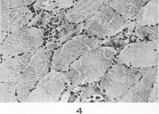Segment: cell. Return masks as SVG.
Returning a JSON list of instances; mask_svg holds the SVG:
<instances>
[{"label":"cell","instance_id":"1","mask_svg":"<svg viewBox=\"0 0 159 114\" xmlns=\"http://www.w3.org/2000/svg\"><path fill=\"white\" fill-rule=\"evenodd\" d=\"M116 53L113 47H100L84 53L68 69V81L81 84L99 80L111 66Z\"/></svg>","mask_w":159,"mask_h":114},{"label":"cell","instance_id":"2","mask_svg":"<svg viewBox=\"0 0 159 114\" xmlns=\"http://www.w3.org/2000/svg\"><path fill=\"white\" fill-rule=\"evenodd\" d=\"M143 75L137 68L118 63L110 67L102 78L100 89L108 100L119 102Z\"/></svg>","mask_w":159,"mask_h":114},{"label":"cell","instance_id":"3","mask_svg":"<svg viewBox=\"0 0 159 114\" xmlns=\"http://www.w3.org/2000/svg\"><path fill=\"white\" fill-rule=\"evenodd\" d=\"M126 20L106 4L83 24L88 35L97 38L113 36L128 25Z\"/></svg>","mask_w":159,"mask_h":114},{"label":"cell","instance_id":"4","mask_svg":"<svg viewBox=\"0 0 159 114\" xmlns=\"http://www.w3.org/2000/svg\"><path fill=\"white\" fill-rule=\"evenodd\" d=\"M51 52L48 49H41L34 54L30 62L19 76L16 85L18 99L21 102L28 100L30 89L48 73Z\"/></svg>","mask_w":159,"mask_h":114},{"label":"cell","instance_id":"5","mask_svg":"<svg viewBox=\"0 0 159 114\" xmlns=\"http://www.w3.org/2000/svg\"><path fill=\"white\" fill-rule=\"evenodd\" d=\"M100 41L90 35L77 36L68 41L55 52L52 58L54 71H65L84 53L98 47Z\"/></svg>","mask_w":159,"mask_h":114},{"label":"cell","instance_id":"6","mask_svg":"<svg viewBox=\"0 0 159 114\" xmlns=\"http://www.w3.org/2000/svg\"><path fill=\"white\" fill-rule=\"evenodd\" d=\"M116 61L134 68L157 66L159 63V42L144 40L130 44L121 50Z\"/></svg>","mask_w":159,"mask_h":114},{"label":"cell","instance_id":"7","mask_svg":"<svg viewBox=\"0 0 159 114\" xmlns=\"http://www.w3.org/2000/svg\"><path fill=\"white\" fill-rule=\"evenodd\" d=\"M1 43V52L9 56L36 52L43 43V31L37 28L23 27L11 32Z\"/></svg>","mask_w":159,"mask_h":114},{"label":"cell","instance_id":"8","mask_svg":"<svg viewBox=\"0 0 159 114\" xmlns=\"http://www.w3.org/2000/svg\"><path fill=\"white\" fill-rule=\"evenodd\" d=\"M68 81L66 75L54 71L45 75L30 94L27 102H56L59 99Z\"/></svg>","mask_w":159,"mask_h":114},{"label":"cell","instance_id":"9","mask_svg":"<svg viewBox=\"0 0 159 114\" xmlns=\"http://www.w3.org/2000/svg\"><path fill=\"white\" fill-rule=\"evenodd\" d=\"M142 76L119 102H145L149 100L152 87L158 77L157 67L150 68Z\"/></svg>","mask_w":159,"mask_h":114},{"label":"cell","instance_id":"10","mask_svg":"<svg viewBox=\"0 0 159 114\" xmlns=\"http://www.w3.org/2000/svg\"><path fill=\"white\" fill-rule=\"evenodd\" d=\"M107 0H79L67 11L65 18L68 22L79 24L85 21L107 4Z\"/></svg>","mask_w":159,"mask_h":114},{"label":"cell","instance_id":"11","mask_svg":"<svg viewBox=\"0 0 159 114\" xmlns=\"http://www.w3.org/2000/svg\"><path fill=\"white\" fill-rule=\"evenodd\" d=\"M150 0H107V4L126 20H134L140 9Z\"/></svg>","mask_w":159,"mask_h":114},{"label":"cell","instance_id":"12","mask_svg":"<svg viewBox=\"0 0 159 114\" xmlns=\"http://www.w3.org/2000/svg\"><path fill=\"white\" fill-rule=\"evenodd\" d=\"M134 20L136 27L158 25L159 0H150L138 13Z\"/></svg>","mask_w":159,"mask_h":114},{"label":"cell","instance_id":"13","mask_svg":"<svg viewBox=\"0 0 159 114\" xmlns=\"http://www.w3.org/2000/svg\"><path fill=\"white\" fill-rule=\"evenodd\" d=\"M33 14L26 7L10 9L9 14L10 32L25 27L30 22Z\"/></svg>","mask_w":159,"mask_h":114},{"label":"cell","instance_id":"14","mask_svg":"<svg viewBox=\"0 0 159 114\" xmlns=\"http://www.w3.org/2000/svg\"><path fill=\"white\" fill-rule=\"evenodd\" d=\"M135 33L141 39L145 37L151 40L159 42V25L136 27Z\"/></svg>","mask_w":159,"mask_h":114},{"label":"cell","instance_id":"15","mask_svg":"<svg viewBox=\"0 0 159 114\" xmlns=\"http://www.w3.org/2000/svg\"><path fill=\"white\" fill-rule=\"evenodd\" d=\"M72 0H40L37 4H40L38 7L45 9H52L57 7H67L72 5Z\"/></svg>","mask_w":159,"mask_h":114},{"label":"cell","instance_id":"16","mask_svg":"<svg viewBox=\"0 0 159 114\" xmlns=\"http://www.w3.org/2000/svg\"><path fill=\"white\" fill-rule=\"evenodd\" d=\"M36 0H10V8L26 7Z\"/></svg>","mask_w":159,"mask_h":114},{"label":"cell","instance_id":"17","mask_svg":"<svg viewBox=\"0 0 159 114\" xmlns=\"http://www.w3.org/2000/svg\"><path fill=\"white\" fill-rule=\"evenodd\" d=\"M10 0H0V10L10 9Z\"/></svg>","mask_w":159,"mask_h":114}]
</instances>
